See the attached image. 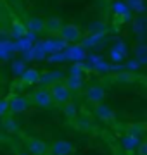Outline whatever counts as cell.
<instances>
[{"label":"cell","instance_id":"cell-1","mask_svg":"<svg viewBox=\"0 0 147 155\" xmlns=\"http://www.w3.org/2000/svg\"><path fill=\"white\" fill-rule=\"evenodd\" d=\"M19 54L17 50V45L16 41H12L9 31H2V36H0V61L2 62H9V61H14V55Z\"/></svg>","mask_w":147,"mask_h":155},{"label":"cell","instance_id":"cell-2","mask_svg":"<svg viewBox=\"0 0 147 155\" xmlns=\"http://www.w3.org/2000/svg\"><path fill=\"white\" fill-rule=\"evenodd\" d=\"M108 55H109V62H126L128 55H130V48H128L125 40L118 38L113 47L109 48Z\"/></svg>","mask_w":147,"mask_h":155},{"label":"cell","instance_id":"cell-3","mask_svg":"<svg viewBox=\"0 0 147 155\" xmlns=\"http://www.w3.org/2000/svg\"><path fill=\"white\" fill-rule=\"evenodd\" d=\"M64 52H66L68 62H71V64L73 62H85L88 57V48L83 43H71Z\"/></svg>","mask_w":147,"mask_h":155},{"label":"cell","instance_id":"cell-4","mask_svg":"<svg viewBox=\"0 0 147 155\" xmlns=\"http://www.w3.org/2000/svg\"><path fill=\"white\" fill-rule=\"evenodd\" d=\"M111 11L114 16H118L123 22H132L133 21V11L130 9V5L126 4V0H114L111 4Z\"/></svg>","mask_w":147,"mask_h":155},{"label":"cell","instance_id":"cell-5","mask_svg":"<svg viewBox=\"0 0 147 155\" xmlns=\"http://www.w3.org/2000/svg\"><path fill=\"white\" fill-rule=\"evenodd\" d=\"M59 36L62 40H66L68 43H76L80 40H83V31L76 24H64L62 29L59 31Z\"/></svg>","mask_w":147,"mask_h":155},{"label":"cell","instance_id":"cell-6","mask_svg":"<svg viewBox=\"0 0 147 155\" xmlns=\"http://www.w3.org/2000/svg\"><path fill=\"white\" fill-rule=\"evenodd\" d=\"M50 93L52 98L56 104H68L71 98V90L66 83H56L50 86Z\"/></svg>","mask_w":147,"mask_h":155},{"label":"cell","instance_id":"cell-7","mask_svg":"<svg viewBox=\"0 0 147 155\" xmlns=\"http://www.w3.org/2000/svg\"><path fill=\"white\" fill-rule=\"evenodd\" d=\"M31 100H33L35 105H36V107H42V109L50 107L52 102H54V98H52V93H50V88H42V86H40L36 91H33V95H31Z\"/></svg>","mask_w":147,"mask_h":155},{"label":"cell","instance_id":"cell-8","mask_svg":"<svg viewBox=\"0 0 147 155\" xmlns=\"http://www.w3.org/2000/svg\"><path fill=\"white\" fill-rule=\"evenodd\" d=\"M130 24H132V33L137 36V41H145V36H147V17H144L142 14H137Z\"/></svg>","mask_w":147,"mask_h":155},{"label":"cell","instance_id":"cell-9","mask_svg":"<svg viewBox=\"0 0 147 155\" xmlns=\"http://www.w3.org/2000/svg\"><path fill=\"white\" fill-rule=\"evenodd\" d=\"M45 41V47L49 50V54H56V52H64V50L69 47V43L66 40H62L59 35H50L49 38L43 40Z\"/></svg>","mask_w":147,"mask_h":155},{"label":"cell","instance_id":"cell-10","mask_svg":"<svg viewBox=\"0 0 147 155\" xmlns=\"http://www.w3.org/2000/svg\"><path fill=\"white\" fill-rule=\"evenodd\" d=\"M64 79V72L62 71H45L42 72V78H40V86L42 88H50L52 84L61 83Z\"/></svg>","mask_w":147,"mask_h":155},{"label":"cell","instance_id":"cell-11","mask_svg":"<svg viewBox=\"0 0 147 155\" xmlns=\"http://www.w3.org/2000/svg\"><path fill=\"white\" fill-rule=\"evenodd\" d=\"M9 105H11V114L16 116V114H23L26 112L29 105V100L26 97H21V95H12L9 97Z\"/></svg>","mask_w":147,"mask_h":155},{"label":"cell","instance_id":"cell-12","mask_svg":"<svg viewBox=\"0 0 147 155\" xmlns=\"http://www.w3.org/2000/svg\"><path fill=\"white\" fill-rule=\"evenodd\" d=\"M74 152V145L68 140H57L50 147L52 155H71Z\"/></svg>","mask_w":147,"mask_h":155},{"label":"cell","instance_id":"cell-13","mask_svg":"<svg viewBox=\"0 0 147 155\" xmlns=\"http://www.w3.org/2000/svg\"><path fill=\"white\" fill-rule=\"evenodd\" d=\"M104 40H106V35L104 33H88L87 36H83V40H81V43L85 45L87 48L90 50H99L104 45Z\"/></svg>","mask_w":147,"mask_h":155},{"label":"cell","instance_id":"cell-14","mask_svg":"<svg viewBox=\"0 0 147 155\" xmlns=\"http://www.w3.org/2000/svg\"><path fill=\"white\" fill-rule=\"evenodd\" d=\"M85 97L90 104H95L97 105V104H102V100L106 97V91H104V88H102L101 84H92V86L87 88Z\"/></svg>","mask_w":147,"mask_h":155},{"label":"cell","instance_id":"cell-15","mask_svg":"<svg viewBox=\"0 0 147 155\" xmlns=\"http://www.w3.org/2000/svg\"><path fill=\"white\" fill-rule=\"evenodd\" d=\"M9 35L12 40H19L28 35V28H26V22H21L19 19H12L11 28H9Z\"/></svg>","mask_w":147,"mask_h":155},{"label":"cell","instance_id":"cell-16","mask_svg":"<svg viewBox=\"0 0 147 155\" xmlns=\"http://www.w3.org/2000/svg\"><path fill=\"white\" fill-rule=\"evenodd\" d=\"M26 148H28L29 153H33V155H45L49 152L45 141H42L38 138H29L26 141Z\"/></svg>","mask_w":147,"mask_h":155},{"label":"cell","instance_id":"cell-17","mask_svg":"<svg viewBox=\"0 0 147 155\" xmlns=\"http://www.w3.org/2000/svg\"><path fill=\"white\" fill-rule=\"evenodd\" d=\"M119 143H121V147H123L125 150H128V152H133V150H138V147H140L142 140L137 138V136H133V134L130 133H125L121 138H119Z\"/></svg>","mask_w":147,"mask_h":155},{"label":"cell","instance_id":"cell-18","mask_svg":"<svg viewBox=\"0 0 147 155\" xmlns=\"http://www.w3.org/2000/svg\"><path fill=\"white\" fill-rule=\"evenodd\" d=\"M33 55H35V61H36V62L47 61V57L50 55V54H49V50H47V47H45V41H43V40H38V41L33 45Z\"/></svg>","mask_w":147,"mask_h":155},{"label":"cell","instance_id":"cell-19","mask_svg":"<svg viewBox=\"0 0 147 155\" xmlns=\"http://www.w3.org/2000/svg\"><path fill=\"white\" fill-rule=\"evenodd\" d=\"M95 116L101 121H113L114 119V110L106 104H97L95 105Z\"/></svg>","mask_w":147,"mask_h":155},{"label":"cell","instance_id":"cell-20","mask_svg":"<svg viewBox=\"0 0 147 155\" xmlns=\"http://www.w3.org/2000/svg\"><path fill=\"white\" fill-rule=\"evenodd\" d=\"M133 55L142 66H147V43L145 41H137L133 47Z\"/></svg>","mask_w":147,"mask_h":155},{"label":"cell","instance_id":"cell-21","mask_svg":"<svg viewBox=\"0 0 147 155\" xmlns=\"http://www.w3.org/2000/svg\"><path fill=\"white\" fill-rule=\"evenodd\" d=\"M26 28H28V31H33V33H42V31H45V21L42 17L31 16L26 21Z\"/></svg>","mask_w":147,"mask_h":155},{"label":"cell","instance_id":"cell-22","mask_svg":"<svg viewBox=\"0 0 147 155\" xmlns=\"http://www.w3.org/2000/svg\"><path fill=\"white\" fill-rule=\"evenodd\" d=\"M40 78H42V72H40L38 69H35V67H28V71L21 76V79H23V83H26V84H38L40 83Z\"/></svg>","mask_w":147,"mask_h":155},{"label":"cell","instance_id":"cell-23","mask_svg":"<svg viewBox=\"0 0 147 155\" xmlns=\"http://www.w3.org/2000/svg\"><path fill=\"white\" fill-rule=\"evenodd\" d=\"M26 71H28V62H24L23 59H14V61L11 62V72H12V76L21 78Z\"/></svg>","mask_w":147,"mask_h":155},{"label":"cell","instance_id":"cell-24","mask_svg":"<svg viewBox=\"0 0 147 155\" xmlns=\"http://www.w3.org/2000/svg\"><path fill=\"white\" fill-rule=\"evenodd\" d=\"M62 21L59 17H49L45 19V31H49L50 35H59V31L62 29Z\"/></svg>","mask_w":147,"mask_h":155},{"label":"cell","instance_id":"cell-25","mask_svg":"<svg viewBox=\"0 0 147 155\" xmlns=\"http://www.w3.org/2000/svg\"><path fill=\"white\" fill-rule=\"evenodd\" d=\"M2 127H4V131H5V133L14 134V133L19 131V122L14 119V116H11V117L5 116L4 119H2Z\"/></svg>","mask_w":147,"mask_h":155},{"label":"cell","instance_id":"cell-26","mask_svg":"<svg viewBox=\"0 0 147 155\" xmlns=\"http://www.w3.org/2000/svg\"><path fill=\"white\" fill-rule=\"evenodd\" d=\"M66 84L69 86L71 91H80V90L83 88V84H85V78H80V76H69L66 78Z\"/></svg>","mask_w":147,"mask_h":155},{"label":"cell","instance_id":"cell-27","mask_svg":"<svg viewBox=\"0 0 147 155\" xmlns=\"http://www.w3.org/2000/svg\"><path fill=\"white\" fill-rule=\"evenodd\" d=\"M88 71L85 62H73L69 66V76H80V78H85V72Z\"/></svg>","mask_w":147,"mask_h":155},{"label":"cell","instance_id":"cell-28","mask_svg":"<svg viewBox=\"0 0 147 155\" xmlns=\"http://www.w3.org/2000/svg\"><path fill=\"white\" fill-rule=\"evenodd\" d=\"M114 79L118 81V83H123V84H130L135 81V72H130V71H121L118 72L116 76H114Z\"/></svg>","mask_w":147,"mask_h":155},{"label":"cell","instance_id":"cell-29","mask_svg":"<svg viewBox=\"0 0 147 155\" xmlns=\"http://www.w3.org/2000/svg\"><path fill=\"white\" fill-rule=\"evenodd\" d=\"M126 4L130 5V9L135 12V14H144L145 9H147L145 0H126Z\"/></svg>","mask_w":147,"mask_h":155},{"label":"cell","instance_id":"cell-30","mask_svg":"<svg viewBox=\"0 0 147 155\" xmlns=\"http://www.w3.org/2000/svg\"><path fill=\"white\" fill-rule=\"evenodd\" d=\"M87 29H88V33H104L106 35L108 26H106V22L104 21H92Z\"/></svg>","mask_w":147,"mask_h":155},{"label":"cell","instance_id":"cell-31","mask_svg":"<svg viewBox=\"0 0 147 155\" xmlns=\"http://www.w3.org/2000/svg\"><path fill=\"white\" fill-rule=\"evenodd\" d=\"M16 45H17V50H19V54L21 52H26V50H31L33 48V41L28 38V36H23V38L16 40Z\"/></svg>","mask_w":147,"mask_h":155},{"label":"cell","instance_id":"cell-32","mask_svg":"<svg viewBox=\"0 0 147 155\" xmlns=\"http://www.w3.org/2000/svg\"><path fill=\"white\" fill-rule=\"evenodd\" d=\"M47 62H49V64H62V62H68L66 52H56V54H50V55L47 57Z\"/></svg>","mask_w":147,"mask_h":155},{"label":"cell","instance_id":"cell-33","mask_svg":"<svg viewBox=\"0 0 147 155\" xmlns=\"http://www.w3.org/2000/svg\"><path fill=\"white\" fill-rule=\"evenodd\" d=\"M64 116L68 117V119H76V116H78V109H76V105H74L73 102H68V104H64Z\"/></svg>","mask_w":147,"mask_h":155},{"label":"cell","instance_id":"cell-34","mask_svg":"<svg viewBox=\"0 0 147 155\" xmlns=\"http://www.w3.org/2000/svg\"><path fill=\"white\" fill-rule=\"evenodd\" d=\"M125 67H126V71H130V72H137V71H140L142 67V64L138 61H137L135 57H133V59H128V61L125 62Z\"/></svg>","mask_w":147,"mask_h":155},{"label":"cell","instance_id":"cell-35","mask_svg":"<svg viewBox=\"0 0 147 155\" xmlns=\"http://www.w3.org/2000/svg\"><path fill=\"white\" fill-rule=\"evenodd\" d=\"M7 112H11V105H9V97H4L0 102V116L5 117Z\"/></svg>","mask_w":147,"mask_h":155},{"label":"cell","instance_id":"cell-36","mask_svg":"<svg viewBox=\"0 0 147 155\" xmlns=\"http://www.w3.org/2000/svg\"><path fill=\"white\" fill-rule=\"evenodd\" d=\"M128 133L142 140V136H144V133H145V131H144V127H142V126H138V124H133V126H130V129H128Z\"/></svg>","mask_w":147,"mask_h":155},{"label":"cell","instance_id":"cell-37","mask_svg":"<svg viewBox=\"0 0 147 155\" xmlns=\"http://www.w3.org/2000/svg\"><path fill=\"white\" fill-rule=\"evenodd\" d=\"M121 71H126V67H125V62H111V71L109 72H114V74H118Z\"/></svg>","mask_w":147,"mask_h":155},{"label":"cell","instance_id":"cell-38","mask_svg":"<svg viewBox=\"0 0 147 155\" xmlns=\"http://www.w3.org/2000/svg\"><path fill=\"white\" fill-rule=\"evenodd\" d=\"M78 129H81V131H88L90 129V121L87 119V117H81L78 121Z\"/></svg>","mask_w":147,"mask_h":155},{"label":"cell","instance_id":"cell-39","mask_svg":"<svg viewBox=\"0 0 147 155\" xmlns=\"http://www.w3.org/2000/svg\"><path fill=\"white\" fill-rule=\"evenodd\" d=\"M21 59H23L24 62H31V61H35L33 48H31V50H26V52H21Z\"/></svg>","mask_w":147,"mask_h":155},{"label":"cell","instance_id":"cell-40","mask_svg":"<svg viewBox=\"0 0 147 155\" xmlns=\"http://www.w3.org/2000/svg\"><path fill=\"white\" fill-rule=\"evenodd\" d=\"M138 155H147V140L140 143V147H138Z\"/></svg>","mask_w":147,"mask_h":155},{"label":"cell","instance_id":"cell-41","mask_svg":"<svg viewBox=\"0 0 147 155\" xmlns=\"http://www.w3.org/2000/svg\"><path fill=\"white\" fill-rule=\"evenodd\" d=\"M16 155H33V153H29L28 150H26V152H17V153H16Z\"/></svg>","mask_w":147,"mask_h":155},{"label":"cell","instance_id":"cell-42","mask_svg":"<svg viewBox=\"0 0 147 155\" xmlns=\"http://www.w3.org/2000/svg\"><path fill=\"white\" fill-rule=\"evenodd\" d=\"M9 2H12V4H16V2H19V0H9Z\"/></svg>","mask_w":147,"mask_h":155}]
</instances>
